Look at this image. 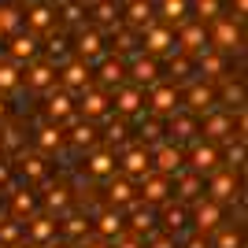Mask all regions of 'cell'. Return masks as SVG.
I'll use <instances>...</instances> for the list:
<instances>
[{
  "instance_id": "cell-1",
  "label": "cell",
  "mask_w": 248,
  "mask_h": 248,
  "mask_svg": "<svg viewBox=\"0 0 248 248\" xmlns=\"http://www.w3.org/2000/svg\"><path fill=\"white\" fill-rule=\"evenodd\" d=\"M211 22V30H207V41H211V48L218 52H241V45H245V33H241V19H233V15H222L218 11Z\"/></svg>"
},
{
  "instance_id": "cell-2",
  "label": "cell",
  "mask_w": 248,
  "mask_h": 248,
  "mask_svg": "<svg viewBox=\"0 0 248 248\" xmlns=\"http://www.w3.org/2000/svg\"><path fill=\"white\" fill-rule=\"evenodd\" d=\"M141 52H148V56H174V52H182L178 48V41H174V26H167V22H148L145 30H141Z\"/></svg>"
},
{
  "instance_id": "cell-3",
  "label": "cell",
  "mask_w": 248,
  "mask_h": 248,
  "mask_svg": "<svg viewBox=\"0 0 248 248\" xmlns=\"http://www.w3.org/2000/svg\"><path fill=\"white\" fill-rule=\"evenodd\" d=\"M145 108L152 115H159V119H170L174 111H182V89H178L174 82L163 85V82H152L145 93Z\"/></svg>"
},
{
  "instance_id": "cell-4",
  "label": "cell",
  "mask_w": 248,
  "mask_h": 248,
  "mask_svg": "<svg viewBox=\"0 0 248 248\" xmlns=\"http://www.w3.org/2000/svg\"><path fill=\"white\" fill-rule=\"evenodd\" d=\"M74 111L82 115V119H89V123L108 119L111 115V93L100 89V85H89V89H82V93L74 96Z\"/></svg>"
},
{
  "instance_id": "cell-5",
  "label": "cell",
  "mask_w": 248,
  "mask_h": 248,
  "mask_svg": "<svg viewBox=\"0 0 248 248\" xmlns=\"http://www.w3.org/2000/svg\"><path fill=\"white\" fill-rule=\"evenodd\" d=\"M148 111L145 108V85L123 82L111 89V115H123V119H134V115Z\"/></svg>"
},
{
  "instance_id": "cell-6",
  "label": "cell",
  "mask_w": 248,
  "mask_h": 248,
  "mask_svg": "<svg viewBox=\"0 0 248 248\" xmlns=\"http://www.w3.org/2000/svg\"><path fill=\"white\" fill-rule=\"evenodd\" d=\"M71 48H74V56H78L82 63H89V67H96V63L108 56V41H104V33H100V30H93L89 22H85L82 30H78V37H74Z\"/></svg>"
},
{
  "instance_id": "cell-7",
  "label": "cell",
  "mask_w": 248,
  "mask_h": 248,
  "mask_svg": "<svg viewBox=\"0 0 248 248\" xmlns=\"http://www.w3.org/2000/svg\"><path fill=\"white\" fill-rule=\"evenodd\" d=\"M56 85H60V89H67L71 96H78L82 89H89V85H93V67L74 56V60H67L60 71H56Z\"/></svg>"
},
{
  "instance_id": "cell-8",
  "label": "cell",
  "mask_w": 248,
  "mask_h": 248,
  "mask_svg": "<svg viewBox=\"0 0 248 248\" xmlns=\"http://www.w3.org/2000/svg\"><path fill=\"white\" fill-rule=\"evenodd\" d=\"M119 155V174H126L130 182H141V178L152 170V152H148V145H130L123 148Z\"/></svg>"
},
{
  "instance_id": "cell-9",
  "label": "cell",
  "mask_w": 248,
  "mask_h": 248,
  "mask_svg": "<svg viewBox=\"0 0 248 248\" xmlns=\"http://www.w3.org/2000/svg\"><path fill=\"white\" fill-rule=\"evenodd\" d=\"M56 237H60V226H56V218H52V215H37V211H33V215L22 222V241L33 245V248L52 245Z\"/></svg>"
},
{
  "instance_id": "cell-10",
  "label": "cell",
  "mask_w": 248,
  "mask_h": 248,
  "mask_svg": "<svg viewBox=\"0 0 248 248\" xmlns=\"http://www.w3.org/2000/svg\"><path fill=\"white\" fill-rule=\"evenodd\" d=\"M115 170H119V155H115L111 145H93L85 152V174L89 178L104 182V178H111Z\"/></svg>"
},
{
  "instance_id": "cell-11",
  "label": "cell",
  "mask_w": 248,
  "mask_h": 248,
  "mask_svg": "<svg viewBox=\"0 0 248 248\" xmlns=\"http://www.w3.org/2000/svg\"><path fill=\"white\" fill-rule=\"evenodd\" d=\"M174 41H178V48L186 52V56H197V52L211 48V41H207V26L200 19L197 22L182 19V22H178V30H174Z\"/></svg>"
},
{
  "instance_id": "cell-12",
  "label": "cell",
  "mask_w": 248,
  "mask_h": 248,
  "mask_svg": "<svg viewBox=\"0 0 248 248\" xmlns=\"http://www.w3.org/2000/svg\"><path fill=\"white\" fill-rule=\"evenodd\" d=\"M200 134L207 137V141H222V137L233 134V111L230 108H211V111L200 115Z\"/></svg>"
},
{
  "instance_id": "cell-13",
  "label": "cell",
  "mask_w": 248,
  "mask_h": 248,
  "mask_svg": "<svg viewBox=\"0 0 248 248\" xmlns=\"http://www.w3.org/2000/svg\"><path fill=\"white\" fill-rule=\"evenodd\" d=\"M137 189H141V200H145V204H152V207H159L163 200L174 197V186H170V178L159 174V170H148V174L137 182Z\"/></svg>"
},
{
  "instance_id": "cell-14",
  "label": "cell",
  "mask_w": 248,
  "mask_h": 248,
  "mask_svg": "<svg viewBox=\"0 0 248 248\" xmlns=\"http://www.w3.org/2000/svg\"><path fill=\"white\" fill-rule=\"evenodd\" d=\"M215 104H218V96H215V89L207 82H189V89L182 93V108H186L189 115H197V119L204 111H211Z\"/></svg>"
},
{
  "instance_id": "cell-15",
  "label": "cell",
  "mask_w": 248,
  "mask_h": 248,
  "mask_svg": "<svg viewBox=\"0 0 248 248\" xmlns=\"http://www.w3.org/2000/svg\"><path fill=\"white\" fill-rule=\"evenodd\" d=\"M37 56H41V41H37V33H11L8 37V60L11 63H19V67H26V63L30 60H37Z\"/></svg>"
},
{
  "instance_id": "cell-16",
  "label": "cell",
  "mask_w": 248,
  "mask_h": 248,
  "mask_svg": "<svg viewBox=\"0 0 248 248\" xmlns=\"http://www.w3.org/2000/svg\"><path fill=\"white\" fill-rule=\"evenodd\" d=\"M104 182H108L104 193H108V204H111V207H134L137 200H141V197H137V186L126 174H119V170H115L111 178H104Z\"/></svg>"
},
{
  "instance_id": "cell-17",
  "label": "cell",
  "mask_w": 248,
  "mask_h": 248,
  "mask_svg": "<svg viewBox=\"0 0 248 248\" xmlns=\"http://www.w3.org/2000/svg\"><path fill=\"white\" fill-rule=\"evenodd\" d=\"M22 26L30 33H48V30H56V8L52 4H45V0H33L30 4V11H22Z\"/></svg>"
},
{
  "instance_id": "cell-18",
  "label": "cell",
  "mask_w": 248,
  "mask_h": 248,
  "mask_svg": "<svg viewBox=\"0 0 248 248\" xmlns=\"http://www.w3.org/2000/svg\"><path fill=\"white\" fill-rule=\"evenodd\" d=\"M126 78H130L134 85H152V82H159V63H155V56L137 52L134 60H126Z\"/></svg>"
},
{
  "instance_id": "cell-19",
  "label": "cell",
  "mask_w": 248,
  "mask_h": 248,
  "mask_svg": "<svg viewBox=\"0 0 248 248\" xmlns=\"http://www.w3.org/2000/svg\"><path fill=\"white\" fill-rule=\"evenodd\" d=\"M22 85L30 89V93H48L52 85H56V67L48 60H30L26 63V78Z\"/></svg>"
},
{
  "instance_id": "cell-20",
  "label": "cell",
  "mask_w": 248,
  "mask_h": 248,
  "mask_svg": "<svg viewBox=\"0 0 248 248\" xmlns=\"http://www.w3.org/2000/svg\"><path fill=\"white\" fill-rule=\"evenodd\" d=\"M45 115H48L52 123H67V119H74V96L67 93V89H60V85H52L48 93H45Z\"/></svg>"
},
{
  "instance_id": "cell-21",
  "label": "cell",
  "mask_w": 248,
  "mask_h": 248,
  "mask_svg": "<svg viewBox=\"0 0 248 248\" xmlns=\"http://www.w3.org/2000/svg\"><path fill=\"white\" fill-rule=\"evenodd\" d=\"M152 152V170H159V174H167V178H174L182 167H186V152L178 145H155V148H148Z\"/></svg>"
},
{
  "instance_id": "cell-22",
  "label": "cell",
  "mask_w": 248,
  "mask_h": 248,
  "mask_svg": "<svg viewBox=\"0 0 248 248\" xmlns=\"http://www.w3.org/2000/svg\"><path fill=\"white\" fill-rule=\"evenodd\" d=\"M222 222V204L211 197H197L193 200V226L200 230V233H211V230Z\"/></svg>"
},
{
  "instance_id": "cell-23",
  "label": "cell",
  "mask_w": 248,
  "mask_h": 248,
  "mask_svg": "<svg viewBox=\"0 0 248 248\" xmlns=\"http://www.w3.org/2000/svg\"><path fill=\"white\" fill-rule=\"evenodd\" d=\"M215 167H218V145H215V141H200V137H193L189 170H197V174H211Z\"/></svg>"
},
{
  "instance_id": "cell-24",
  "label": "cell",
  "mask_w": 248,
  "mask_h": 248,
  "mask_svg": "<svg viewBox=\"0 0 248 248\" xmlns=\"http://www.w3.org/2000/svg\"><path fill=\"white\" fill-rule=\"evenodd\" d=\"M170 186H174V193H178L182 204H193L197 197H204V174L189 170V167H182V170L170 178Z\"/></svg>"
},
{
  "instance_id": "cell-25",
  "label": "cell",
  "mask_w": 248,
  "mask_h": 248,
  "mask_svg": "<svg viewBox=\"0 0 248 248\" xmlns=\"http://www.w3.org/2000/svg\"><path fill=\"white\" fill-rule=\"evenodd\" d=\"M56 226H60V241H67V245H74V248L82 245V241L93 237V226H89V218H85V215H74V211H71V215H63Z\"/></svg>"
},
{
  "instance_id": "cell-26",
  "label": "cell",
  "mask_w": 248,
  "mask_h": 248,
  "mask_svg": "<svg viewBox=\"0 0 248 248\" xmlns=\"http://www.w3.org/2000/svg\"><path fill=\"white\" fill-rule=\"evenodd\" d=\"M207 193H211V200H218V204H226V200L237 197V170H211V178H207Z\"/></svg>"
},
{
  "instance_id": "cell-27",
  "label": "cell",
  "mask_w": 248,
  "mask_h": 248,
  "mask_svg": "<svg viewBox=\"0 0 248 248\" xmlns=\"http://www.w3.org/2000/svg\"><path fill=\"white\" fill-rule=\"evenodd\" d=\"M123 82H126V63L119 60V56H104V60L96 63V85L111 93L115 85H123Z\"/></svg>"
},
{
  "instance_id": "cell-28",
  "label": "cell",
  "mask_w": 248,
  "mask_h": 248,
  "mask_svg": "<svg viewBox=\"0 0 248 248\" xmlns=\"http://www.w3.org/2000/svg\"><path fill=\"white\" fill-rule=\"evenodd\" d=\"M163 123H167L163 130L174 137V141H193V137L200 134V119H197V115H189V111H174L170 119H163Z\"/></svg>"
},
{
  "instance_id": "cell-29",
  "label": "cell",
  "mask_w": 248,
  "mask_h": 248,
  "mask_svg": "<svg viewBox=\"0 0 248 248\" xmlns=\"http://www.w3.org/2000/svg\"><path fill=\"white\" fill-rule=\"evenodd\" d=\"M126 230V215H123V207H104L100 215H96V237H104V241H115L119 233Z\"/></svg>"
},
{
  "instance_id": "cell-30",
  "label": "cell",
  "mask_w": 248,
  "mask_h": 248,
  "mask_svg": "<svg viewBox=\"0 0 248 248\" xmlns=\"http://www.w3.org/2000/svg\"><path fill=\"white\" fill-rule=\"evenodd\" d=\"M197 60V74H204V78H226V52H218V48H204L193 56Z\"/></svg>"
},
{
  "instance_id": "cell-31",
  "label": "cell",
  "mask_w": 248,
  "mask_h": 248,
  "mask_svg": "<svg viewBox=\"0 0 248 248\" xmlns=\"http://www.w3.org/2000/svg\"><path fill=\"white\" fill-rule=\"evenodd\" d=\"M45 60L60 71L67 60H74V48H71V41H67V33H56V30H48V37H45Z\"/></svg>"
},
{
  "instance_id": "cell-32",
  "label": "cell",
  "mask_w": 248,
  "mask_h": 248,
  "mask_svg": "<svg viewBox=\"0 0 248 248\" xmlns=\"http://www.w3.org/2000/svg\"><path fill=\"white\" fill-rule=\"evenodd\" d=\"M93 4V22L104 33H111L123 26V15H119V0H89Z\"/></svg>"
},
{
  "instance_id": "cell-33",
  "label": "cell",
  "mask_w": 248,
  "mask_h": 248,
  "mask_svg": "<svg viewBox=\"0 0 248 248\" xmlns=\"http://www.w3.org/2000/svg\"><path fill=\"white\" fill-rule=\"evenodd\" d=\"M15 163H19L22 182H48V163H45L41 152H22Z\"/></svg>"
},
{
  "instance_id": "cell-34",
  "label": "cell",
  "mask_w": 248,
  "mask_h": 248,
  "mask_svg": "<svg viewBox=\"0 0 248 248\" xmlns=\"http://www.w3.org/2000/svg\"><path fill=\"white\" fill-rule=\"evenodd\" d=\"M152 230H155V207L145 204V200H137V204L130 207V233L145 237V233H152Z\"/></svg>"
},
{
  "instance_id": "cell-35",
  "label": "cell",
  "mask_w": 248,
  "mask_h": 248,
  "mask_svg": "<svg viewBox=\"0 0 248 248\" xmlns=\"http://www.w3.org/2000/svg\"><path fill=\"white\" fill-rule=\"evenodd\" d=\"M45 215H52L56 222H60L63 215H71V189L67 186H52L48 193H45Z\"/></svg>"
},
{
  "instance_id": "cell-36",
  "label": "cell",
  "mask_w": 248,
  "mask_h": 248,
  "mask_svg": "<svg viewBox=\"0 0 248 248\" xmlns=\"http://www.w3.org/2000/svg\"><path fill=\"white\" fill-rule=\"evenodd\" d=\"M63 137H67V141H71L78 152H89L93 145H100V130H96L89 119H85V123H74V126H71V134H63Z\"/></svg>"
},
{
  "instance_id": "cell-37",
  "label": "cell",
  "mask_w": 248,
  "mask_h": 248,
  "mask_svg": "<svg viewBox=\"0 0 248 248\" xmlns=\"http://www.w3.org/2000/svg\"><path fill=\"white\" fill-rule=\"evenodd\" d=\"M159 207H163V226L170 230V233H182V230L189 226V207L182 204V200L170 197V200H163Z\"/></svg>"
},
{
  "instance_id": "cell-38",
  "label": "cell",
  "mask_w": 248,
  "mask_h": 248,
  "mask_svg": "<svg viewBox=\"0 0 248 248\" xmlns=\"http://www.w3.org/2000/svg\"><path fill=\"white\" fill-rule=\"evenodd\" d=\"M155 19V8H152V0H130V4H126V26H130V30H145L148 22Z\"/></svg>"
},
{
  "instance_id": "cell-39",
  "label": "cell",
  "mask_w": 248,
  "mask_h": 248,
  "mask_svg": "<svg viewBox=\"0 0 248 248\" xmlns=\"http://www.w3.org/2000/svg\"><path fill=\"white\" fill-rule=\"evenodd\" d=\"M60 145H63V130H60V123H48V126H41V130L33 134V148H37L41 155L60 152Z\"/></svg>"
},
{
  "instance_id": "cell-40",
  "label": "cell",
  "mask_w": 248,
  "mask_h": 248,
  "mask_svg": "<svg viewBox=\"0 0 248 248\" xmlns=\"http://www.w3.org/2000/svg\"><path fill=\"white\" fill-rule=\"evenodd\" d=\"M134 123H137V137H141L145 145H155V141H159V134H163V119H159V115L141 111V115H134Z\"/></svg>"
},
{
  "instance_id": "cell-41",
  "label": "cell",
  "mask_w": 248,
  "mask_h": 248,
  "mask_svg": "<svg viewBox=\"0 0 248 248\" xmlns=\"http://www.w3.org/2000/svg\"><path fill=\"white\" fill-rule=\"evenodd\" d=\"M33 211H37V197H33L30 189H11V215L19 218V222H26Z\"/></svg>"
},
{
  "instance_id": "cell-42",
  "label": "cell",
  "mask_w": 248,
  "mask_h": 248,
  "mask_svg": "<svg viewBox=\"0 0 248 248\" xmlns=\"http://www.w3.org/2000/svg\"><path fill=\"white\" fill-rule=\"evenodd\" d=\"M155 11H159V19L167 22V26H178V22L189 15V0H159V4H152Z\"/></svg>"
},
{
  "instance_id": "cell-43",
  "label": "cell",
  "mask_w": 248,
  "mask_h": 248,
  "mask_svg": "<svg viewBox=\"0 0 248 248\" xmlns=\"http://www.w3.org/2000/svg\"><path fill=\"white\" fill-rule=\"evenodd\" d=\"M22 89V67L11 60H0V93H19Z\"/></svg>"
},
{
  "instance_id": "cell-44",
  "label": "cell",
  "mask_w": 248,
  "mask_h": 248,
  "mask_svg": "<svg viewBox=\"0 0 248 248\" xmlns=\"http://www.w3.org/2000/svg\"><path fill=\"white\" fill-rule=\"evenodd\" d=\"M19 30H22V11L15 4H0V37H11Z\"/></svg>"
},
{
  "instance_id": "cell-45",
  "label": "cell",
  "mask_w": 248,
  "mask_h": 248,
  "mask_svg": "<svg viewBox=\"0 0 248 248\" xmlns=\"http://www.w3.org/2000/svg\"><path fill=\"white\" fill-rule=\"evenodd\" d=\"M60 19L74 30H82L85 26V4L82 0H60Z\"/></svg>"
},
{
  "instance_id": "cell-46",
  "label": "cell",
  "mask_w": 248,
  "mask_h": 248,
  "mask_svg": "<svg viewBox=\"0 0 248 248\" xmlns=\"http://www.w3.org/2000/svg\"><path fill=\"white\" fill-rule=\"evenodd\" d=\"M167 63H170V78L178 82H186V78H193V56H186V52H174V56H167Z\"/></svg>"
},
{
  "instance_id": "cell-47",
  "label": "cell",
  "mask_w": 248,
  "mask_h": 248,
  "mask_svg": "<svg viewBox=\"0 0 248 248\" xmlns=\"http://www.w3.org/2000/svg\"><path fill=\"white\" fill-rule=\"evenodd\" d=\"M19 245H22V222L19 218L0 222V248H19Z\"/></svg>"
},
{
  "instance_id": "cell-48",
  "label": "cell",
  "mask_w": 248,
  "mask_h": 248,
  "mask_svg": "<svg viewBox=\"0 0 248 248\" xmlns=\"http://www.w3.org/2000/svg\"><path fill=\"white\" fill-rule=\"evenodd\" d=\"M215 248H245V237H241V230L233 226H215Z\"/></svg>"
},
{
  "instance_id": "cell-49",
  "label": "cell",
  "mask_w": 248,
  "mask_h": 248,
  "mask_svg": "<svg viewBox=\"0 0 248 248\" xmlns=\"http://www.w3.org/2000/svg\"><path fill=\"white\" fill-rule=\"evenodd\" d=\"M226 163H230V170H241V163H245V141H233V134L226 137Z\"/></svg>"
},
{
  "instance_id": "cell-50",
  "label": "cell",
  "mask_w": 248,
  "mask_h": 248,
  "mask_svg": "<svg viewBox=\"0 0 248 248\" xmlns=\"http://www.w3.org/2000/svg\"><path fill=\"white\" fill-rule=\"evenodd\" d=\"M108 119H111V115H108ZM126 141V119H111V123H108V130H104V145H123Z\"/></svg>"
},
{
  "instance_id": "cell-51",
  "label": "cell",
  "mask_w": 248,
  "mask_h": 248,
  "mask_svg": "<svg viewBox=\"0 0 248 248\" xmlns=\"http://www.w3.org/2000/svg\"><path fill=\"white\" fill-rule=\"evenodd\" d=\"M193 11H197L200 22H207V19H215L218 11H222V4H218V0H193Z\"/></svg>"
},
{
  "instance_id": "cell-52",
  "label": "cell",
  "mask_w": 248,
  "mask_h": 248,
  "mask_svg": "<svg viewBox=\"0 0 248 248\" xmlns=\"http://www.w3.org/2000/svg\"><path fill=\"white\" fill-rule=\"evenodd\" d=\"M19 145H22V130L19 126H8V130L0 134V148H4V152H15Z\"/></svg>"
},
{
  "instance_id": "cell-53",
  "label": "cell",
  "mask_w": 248,
  "mask_h": 248,
  "mask_svg": "<svg viewBox=\"0 0 248 248\" xmlns=\"http://www.w3.org/2000/svg\"><path fill=\"white\" fill-rule=\"evenodd\" d=\"M222 96H226V104H233V108H237V111H241V104H245V85H233V82H226V85H222Z\"/></svg>"
},
{
  "instance_id": "cell-54",
  "label": "cell",
  "mask_w": 248,
  "mask_h": 248,
  "mask_svg": "<svg viewBox=\"0 0 248 248\" xmlns=\"http://www.w3.org/2000/svg\"><path fill=\"white\" fill-rule=\"evenodd\" d=\"M145 248H178V237L174 233H148Z\"/></svg>"
},
{
  "instance_id": "cell-55",
  "label": "cell",
  "mask_w": 248,
  "mask_h": 248,
  "mask_svg": "<svg viewBox=\"0 0 248 248\" xmlns=\"http://www.w3.org/2000/svg\"><path fill=\"white\" fill-rule=\"evenodd\" d=\"M111 248H145V241L137 237V233H126V230H123V233L111 241Z\"/></svg>"
},
{
  "instance_id": "cell-56",
  "label": "cell",
  "mask_w": 248,
  "mask_h": 248,
  "mask_svg": "<svg viewBox=\"0 0 248 248\" xmlns=\"http://www.w3.org/2000/svg\"><path fill=\"white\" fill-rule=\"evenodd\" d=\"M182 248H211V245H207V233L197 230V233H189V237L182 241Z\"/></svg>"
},
{
  "instance_id": "cell-57",
  "label": "cell",
  "mask_w": 248,
  "mask_h": 248,
  "mask_svg": "<svg viewBox=\"0 0 248 248\" xmlns=\"http://www.w3.org/2000/svg\"><path fill=\"white\" fill-rule=\"evenodd\" d=\"M15 189V182H11V167L0 163V193H11Z\"/></svg>"
},
{
  "instance_id": "cell-58",
  "label": "cell",
  "mask_w": 248,
  "mask_h": 248,
  "mask_svg": "<svg viewBox=\"0 0 248 248\" xmlns=\"http://www.w3.org/2000/svg\"><path fill=\"white\" fill-rule=\"evenodd\" d=\"M78 248H111V241H104V237H89V241H82Z\"/></svg>"
},
{
  "instance_id": "cell-59",
  "label": "cell",
  "mask_w": 248,
  "mask_h": 248,
  "mask_svg": "<svg viewBox=\"0 0 248 248\" xmlns=\"http://www.w3.org/2000/svg\"><path fill=\"white\" fill-rule=\"evenodd\" d=\"M8 119V100H4V93H0V123Z\"/></svg>"
},
{
  "instance_id": "cell-60",
  "label": "cell",
  "mask_w": 248,
  "mask_h": 248,
  "mask_svg": "<svg viewBox=\"0 0 248 248\" xmlns=\"http://www.w3.org/2000/svg\"><path fill=\"white\" fill-rule=\"evenodd\" d=\"M45 248H74V245H67V241H60V237H56L52 245H45Z\"/></svg>"
},
{
  "instance_id": "cell-61",
  "label": "cell",
  "mask_w": 248,
  "mask_h": 248,
  "mask_svg": "<svg viewBox=\"0 0 248 248\" xmlns=\"http://www.w3.org/2000/svg\"><path fill=\"white\" fill-rule=\"evenodd\" d=\"M19 248H33V245H26V241H22V245H19Z\"/></svg>"
},
{
  "instance_id": "cell-62",
  "label": "cell",
  "mask_w": 248,
  "mask_h": 248,
  "mask_svg": "<svg viewBox=\"0 0 248 248\" xmlns=\"http://www.w3.org/2000/svg\"><path fill=\"white\" fill-rule=\"evenodd\" d=\"M82 4H89V0H82Z\"/></svg>"
}]
</instances>
